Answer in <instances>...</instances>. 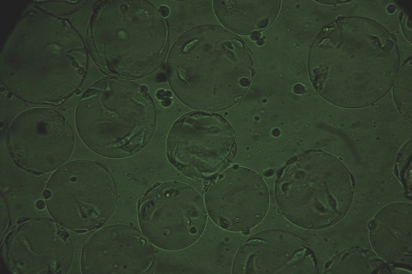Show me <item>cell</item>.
Wrapping results in <instances>:
<instances>
[{
	"label": "cell",
	"mask_w": 412,
	"mask_h": 274,
	"mask_svg": "<svg viewBox=\"0 0 412 274\" xmlns=\"http://www.w3.org/2000/svg\"><path fill=\"white\" fill-rule=\"evenodd\" d=\"M396 38L377 21L340 16L325 26L310 48L311 83L327 101L359 108L382 99L398 72Z\"/></svg>",
	"instance_id": "cell-1"
},
{
	"label": "cell",
	"mask_w": 412,
	"mask_h": 274,
	"mask_svg": "<svg viewBox=\"0 0 412 274\" xmlns=\"http://www.w3.org/2000/svg\"><path fill=\"white\" fill-rule=\"evenodd\" d=\"M88 65L85 41L69 20L29 12L2 47L0 79L25 102L59 105L80 89Z\"/></svg>",
	"instance_id": "cell-2"
},
{
	"label": "cell",
	"mask_w": 412,
	"mask_h": 274,
	"mask_svg": "<svg viewBox=\"0 0 412 274\" xmlns=\"http://www.w3.org/2000/svg\"><path fill=\"white\" fill-rule=\"evenodd\" d=\"M166 75L183 103L216 112L232 107L244 96L255 75L253 56L244 40L227 29L199 25L175 41Z\"/></svg>",
	"instance_id": "cell-3"
},
{
	"label": "cell",
	"mask_w": 412,
	"mask_h": 274,
	"mask_svg": "<svg viewBox=\"0 0 412 274\" xmlns=\"http://www.w3.org/2000/svg\"><path fill=\"white\" fill-rule=\"evenodd\" d=\"M84 41L103 74L138 79L152 73L165 60L169 28L148 1H100L93 8Z\"/></svg>",
	"instance_id": "cell-4"
},
{
	"label": "cell",
	"mask_w": 412,
	"mask_h": 274,
	"mask_svg": "<svg viewBox=\"0 0 412 274\" xmlns=\"http://www.w3.org/2000/svg\"><path fill=\"white\" fill-rule=\"evenodd\" d=\"M75 124L81 140L93 152L107 158H126L152 139L157 110L144 86L107 76L83 92L76 107Z\"/></svg>",
	"instance_id": "cell-5"
},
{
	"label": "cell",
	"mask_w": 412,
	"mask_h": 274,
	"mask_svg": "<svg viewBox=\"0 0 412 274\" xmlns=\"http://www.w3.org/2000/svg\"><path fill=\"white\" fill-rule=\"evenodd\" d=\"M354 188V177L340 159L310 149L294 155L279 169L274 195L288 221L303 229H319L347 214Z\"/></svg>",
	"instance_id": "cell-6"
},
{
	"label": "cell",
	"mask_w": 412,
	"mask_h": 274,
	"mask_svg": "<svg viewBox=\"0 0 412 274\" xmlns=\"http://www.w3.org/2000/svg\"><path fill=\"white\" fill-rule=\"evenodd\" d=\"M45 199L50 216L60 226L83 234L104 225L118 201L114 178L103 164L90 160L66 162L49 177Z\"/></svg>",
	"instance_id": "cell-7"
},
{
	"label": "cell",
	"mask_w": 412,
	"mask_h": 274,
	"mask_svg": "<svg viewBox=\"0 0 412 274\" xmlns=\"http://www.w3.org/2000/svg\"><path fill=\"white\" fill-rule=\"evenodd\" d=\"M142 234L159 249L176 251L194 244L207 220L204 200L191 186L179 182L155 183L139 199Z\"/></svg>",
	"instance_id": "cell-8"
},
{
	"label": "cell",
	"mask_w": 412,
	"mask_h": 274,
	"mask_svg": "<svg viewBox=\"0 0 412 274\" xmlns=\"http://www.w3.org/2000/svg\"><path fill=\"white\" fill-rule=\"evenodd\" d=\"M166 148L169 162L179 172L207 182L231 164L237 142L234 130L225 118L194 111L173 123Z\"/></svg>",
	"instance_id": "cell-9"
},
{
	"label": "cell",
	"mask_w": 412,
	"mask_h": 274,
	"mask_svg": "<svg viewBox=\"0 0 412 274\" xmlns=\"http://www.w3.org/2000/svg\"><path fill=\"white\" fill-rule=\"evenodd\" d=\"M5 145L18 168L38 176L67 162L73 152L75 137L71 124L61 113L34 107L12 120L5 132Z\"/></svg>",
	"instance_id": "cell-10"
},
{
	"label": "cell",
	"mask_w": 412,
	"mask_h": 274,
	"mask_svg": "<svg viewBox=\"0 0 412 274\" xmlns=\"http://www.w3.org/2000/svg\"><path fill=\"white\" fill-rule=\"evenodd\" d=\"M73 260L70 235L54 220L21 217L1 242L2 266L12 274H65Z\"/></svg>",
	"instance_id": "cell-11"
},
{
	"label": "cell",
	"mask_w": 412,
	"mask_h": 274,
	"mask_svg": "<svg viewBox=\"0 0 412 274\" xmlns=\"http://www.w3.org/2000/svg\"><path fill=\"white\" fill-rule=\"evenodd\" d=\"M204 202L207 215L218 227L242 232L254 228L264 219L270 195L260 175L236 165L206 182Z\"/></svg>",
	"instance_id": "cell-12"
},
{
	"label": "cell",
	"mask_w": 412,
	"mask_h": 274,
	"mask_svg": "<svg viewBox=\"0 0 412 274\" xmlns=\"http://www.w3.org/2000/svg\"><path fill=\"white\" fill-rule=\"evenodd\" d=\"M151 242L137 228L124 224L106 226L95 232L82 250L83 274H150L155 269Z\"/></svg>",
	"instance_id": "cell-13"
},
{
	"label": "cell",
	"mask_w": 412,
	"mask_h": 274,
	"mask_svg": "<svg viewBox=\"0 0 412 274\" xmlns=\"http://www.w3.org/2000/svg\"><path fill=\"white\" fill-rule=\"evenodd\" d=\"M236 274L319 273L310 246L290 232L268 229L249 238L237 251L232 265Z\"/></svg>",
	"instance_id": "cell-14"
},
{
	"label": "cell",
	"mask_w": 412,
	"mask_h": 274,
	"mask_svg": "<svg viewBox=\"0 0 412 274\" xmlns=\"http://www.w3.org/2000/svg\"><path fill=\"white\" fill-rule=\"evenodd\" d=\"M412 205L396 202L385 206L372 219L369 238L375 252L391 268L411 273Z\"/></svg>",
	"instance_id": "cell-15"
},
{
	"label": "cell",
	"mask_w": 412,
	"mask_h": 274,
	"mask_svg": "<svg viewBox=\"0 0 412 274\" xmlns=\"http://www.w3.org/2000/svg\"><path fill=\"white\" fill-rule=\"evenodd\" d=\"M215 14L230 32L252 35L266 29L275 20L279 1H214Z\"/></svg>",
	"instance_id": "cell-16"
},
{
	"label": "cell",
	"mask_w": 412,
	"mask_h": 274,
	"mask_svg": "<svg viewBox=\"0 0 412 274\" xmlns=\"http://www.w3.org/2000/svg\"><path fill=\"white\" fill-rule=\"evenodd\" d=\"M323 273H393L391 266L376 253L353 247L334 256L325 264Z\"/></svg>",
	"instance_id": "cell-17"
},
{
	"label": "cell",
	"mask_w": 412,
	"mask_h": 274,
	"mask_svg": "<svg viewBox=\"0 0 412 274\" xmlns=\"http://www.w3.org/2000/svg\"><path fill=\"white\" fill-rule=\"evenodd\" d=\"M395 104L401 115L411 123V59L409 58L398 72L393 84Z\"/></svg>",
	"instance_id": "cell-18"
},
{
	"label": "cell",
	"mask_w": 412,
	"mask_h": 274,
	"mask_svg": "<svg viewBox=\"0 0 412 274\" xmlns=\"http://www.w3.org/2000/svg\"><path fill=\"white\" fill-rule=\"evenodd\" d=\"M86 2V1H32L29 4L40 12L58 16L76 12Z\"/></svg>",
	"instance_id": "cell-19"
},
{
	"label": "cell",
	"mask_w": 412,
	"mask_h": 274,
	"mask_svg": "<svg viewBox=\"0 0 412 274\" xmlns=\"http://www.w3.org/2000/svg\"><path fill=\"white\" fill-rule=\"evenodd\" d=\"M411 139L400 149L396 161L395 173L404 187L411 192L412 182Z\"/></svg>",
	"instance_id": "cell-20"
},
{
	"label": "cell",
	"mask_w": 412,
	"mask_h": 274,
	"mask_svg": "<svg viewBox=\"0 0 412 274\" xmlns=\"http://www.w3.org/2000/svg\"><path fill=\"white\" fill-rule=\"evenodd\" d=\"M10 225V214L8 205L5 198L1 195V236L8 229Z\"/></svg>",
	"instance_id": "cell-21"
},
{
	"label": "cell",
	"mask_w": 412,
	"mask_h": 274,
	"mask_svg": "<svg viewBox=\"0 0 412 274\" xmlns=\"http://www.w3.org/2000/svg\"><path fill=\"white\" fill-rule=\"evenodd\" d=\"M409 16L403 10L400 13V21L402 31L406 38L411 41V26Z\"/></svg>",
	"instance_id": "cell-22"
},
{
	"label": "cell",
	"mask_w": 412,
	"mask_h": 274,
	"mask_svg": "<svg viewBox=\"0 0 412 274\" xmlns=\"http://www.w3.org/2000/svg\"><path fill=\"white\" fill-rule=\"evenodd\" d=\"M36 208L38 210H43L46 208L45 201L42 199H38L35 203Z\"/></svg>",
	"instance_id": "cell-23"
},
{
	"label": "cell",
	"mask_w": 412,
	"mask_h": 274,
	"mask_svg": "<svg viewBox=\"0 0 412 274\" xmlns=\"http://www.w3.org/2000/svg\"><path fill=\"white\" fill-rule=\"evenodd\" d=\"M159 11L163 17L167 16L169 13V10L166 6H161L159 8Z\"/></svg>",
	"instance_id": "cell-24"
},
{
	"label": "cell",
	"mask_w": 412,
	"mask_h": 274,
	"mask_svg": "<svg viewBox=\"0 0 412 274\" xmlns=\"http://www.w3.org/2000/svg\"><path fill=\"white\" fill-rule=\"evenodd\" d=\"M319 3H325V4H330V5H336V4H340V3H346L348 1H317Z\"/></svg>",
	"instance_id": "cell-25"
},
{
	"label": "cell",
	"mask_w": 412,
	"mask_h": 274,
	"mask_svg": "<svg viewBox=\"0 0 412 274\" xmlns=\"http://www.w3.org/2000/svg\"><path fill=\"white\" fill-rule=\"evenodd\" d=\"M260 36H261V34L260 33H255V34L251 35V38L253 40H258L260 38Z\"/></svg>",
	"instance_id": "cell-26"
},
{
	"label": "cell",
	"mask_w": 412,
	"mask_h": 274,
	"mask_svg": "<svg viewBox=\"0 0 412 274\" xmlns=\"http://www.w3.org/2000/svg\"><path fill=\"white\" fill-rule=\"evenodd\" d=\"M80 92H81L80 90V89H78V90H77L76 91V92H75V95H79L80 94Z\"/></svg>",
	"instance_id": "cell-27"
}]
</instances>
